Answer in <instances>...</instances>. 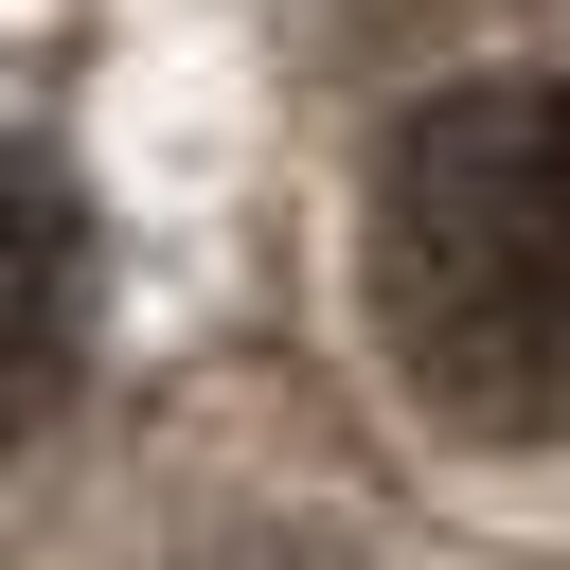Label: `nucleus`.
<instances>
[{
	"label": "nucleus",
	"mask_w": 570,
	"mask_h": 570,
	"mask_svg": "<svg viewBox=\"0 0 570 570\" xmlns=\"http://www.w3.org/2000/svg\"><path fill=\"white\" fill-rule=\"evenodd\" d=\"M374 321L445 428L570 445V71H481L392 125Z\"/></svg>",
	"instance_id": "nucleus-1"
},
{
	"label": "nucleus",
	"mask_w": 570,
	"mask_h": 570,
	"mask_svg": "<svg viewBox=\"0 0 570 570\" xmlns=\"http://www.w3.org/2000/svg\"><path fill=\"white\" fill-rule=\"evenodd\" d=\"M71 338H89V214L36 142H0V445L71 392Z\"/></svg>",
	"instance_id": "nucleus-2"
}]
</instances>
